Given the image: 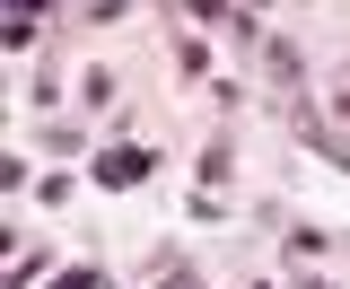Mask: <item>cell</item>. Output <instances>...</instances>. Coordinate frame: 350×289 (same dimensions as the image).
Returning <instances> with one entry per match:
<instances>
[{
	"mask_svg": "<svg viewBox=\"0 0 350 289\" xmlns=\"http://www.w3.org/2000/svg\"><path fill=\"white\" fill-rule=\"evenodd\" d=\"M149 149H105V158H96V184H114V193H123V184H140V175H149Z\"/></svg>",
	"mask_w": 350,
	"mask_h": 289,
	"instance_id": "1",
	"label": "cell"
},
{
	"mask_svg": "<svg viewBox=\"0 0 350 289\" xmlns=\"http://www.w3.org/2000/svg\"><path fill=\"white\" fill-rule=\"evenodd\" d=\"M298 131H306V149H315V158H333V166H350V140L333 123H315V114H298Z\"/></svg>",
	"mask_w": 350,
	"mask_h": 289,
	"instance_id": "2",
	"label": "cell"
},
{
	"mask_svg": "<svg viewBox=\"0 0 350 289\" xmlns=\"http://www.w3.org/2000/svg\"><path fill=\"white\" fill-rule=\"evenodd\" d=\"M44 9H53V0H9V18H18V27H36Z\"/></svg>",
	"mask_w": 350,
	"mask_h": 289,
	"instance_id": "3",
	"label": "cell"
},
{
	"mask_svg": "<svg viewBox=\"0 0 350 289\" xmlns=\"http://www.w3.org/2000/svg\"><path fill=\"white\" fill-rule=\"evenodd\" d=\"M62 289H105V272H88V263H79V272H62Z\"/></svg>",
	"mask_w": 350,
	"mask_h": 289,
	"instance_id": "4",
	"label": "cell"
},
{
	"mask_svg": "<svg viewBox=\"0 0 350 289\" xmlns=\"http://www.w3.org/2000/svg\"><path fill=\"white\" fill-rule=\"evenodd\" d=\"M333 105H342V114H350V71H342V88H333Z\"/></svg>",
	"mask_w": 350,
	"mask_h": 289,
	"instance_id": "5",
	"label": "cell"
}]
</instances>
